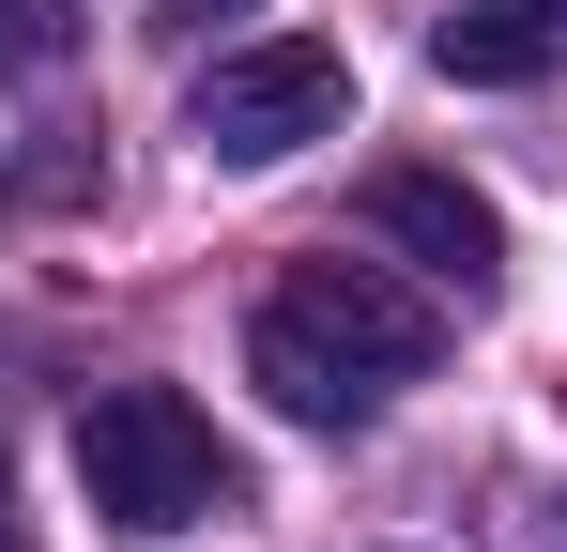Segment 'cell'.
Here are the masks:
<instances>
[{
	"instance_id": "2",
	"label": "cell",
	"mask_w": 567,
	"mask_h": 552,
	"mask_svg": "<svg viewBox=\"0 0 567 552\" xmlns=\"http://www.w3.org/2000/svg\"><path fill=\"white\" fill-rule=\"evenodd\" d=\"M338 123H353V62H338V47H307V31L199 62V92H185V139L215 154V170H291V154H307V139H338Z\"/></svg>"
},
{
	"instance_id": "3",
	"label": "cell",
	"mask_w": 567,
	"mask_h": 552,
	"mask_svg": "<svg viewBox=\"0 0 567 552\" xmlns=\"http://www.w3.org/2000/svg\"><path fill=\"white\" fill-rule=\"evenodd\" d=\"M277 307H291V323H307V338H322L338 368H369L383 399L445 368V307H430V292H399L383 262H307V276L277 292Z\"/></svg>"
},
{
	"instance_id": "9",
	"label": "cell",
	"mask_w": 567,
	"mask_h": 552,
	"mask_svg": "<svg viewBox=\"0 0 567 552\" xmlns=\"http://www.w3.org/2000/svg\"><path fill=\"white\" fill-rule=\"evenodd\" d=\"M0 552H31V538H16V476H0Z\"/></svg>"
},
{
	"instance_id": "4",
	"label": "cell",
	"mask_w": 567,
	"mask_h": 552,
	"mask_svg": "<svg viewBox=\"0 0 567 552\" xmlns=\"http://www.w3.org/2000/svg\"><path fill=\"white\" fill-rule=\"evenodd\" d=\"M369 231L414 246L430 276H461V292H491V262H506V215H491L461 170H383V184H369Z\"/></svg>"
},
{
	"instance_id": "8",
	"label": "cell",
	"mask_w": 567,
	"mask_h": 552,
	"mask_svg": "<svg viewBox=\"0 0 567 552\" xmlns=\"http://www.w3.org/2000/svg\"><path fill=\"white\" fill-rule=\"evenodd\" d=\"M154 16H169V31H199V16H246V0H154Z\"/></svg>"
},
{
	"instance_id": "6",
	"label": "cell",
	"mask_w": 567,
	"mask_h": 552,
	"mask_svg": "<svg viewBox=\"0 0 567 552\" xmlns=\"http://www.w3.org/2000/svg\"><path fill=\"white\" fill-rule=\"evenodd\" d=\"M430 62L475 92H522V78H553L567 62V0H461L445 31H430Z\"/></svg>"
},
{
	"instance_id": "5",
	"label": "cell",
	"mask_w": 567,
	"mask_h": 552,
	"mask_svg": "<svg viewBox=\"0 0 567 552\" xmlns=\"http://www.w3.org/2000/svg\"><path fill=\"white\" fill-rule=\"evenodd\" d=\"M246 368H261V399H277L291 430H369V415H383V384H369V368H338L291 307H261V323H246Z\"/></svg>"
},
{
	"instance_id": "1",
	"label": "cell",
	"mask_w": 567,
	"mask_h": 552,
	"mask_svg": "<svg viewBox=\"0 0 567 552\" xmlns=\"http://www.w3.org/2000/svg\"><path fill=\"white\" fill-rule=\"evenodd\" d=\"M78 476H93V507L123 538H169V522L246 507V460L215 446V415H199L185 384H107L93 415H78Z\"/></svg>"
},
{
	"instance_id": "7",
	"label": "cell",
	"mask_w": 567,
	"mask_h": 552,
	"mask_svg": "<svg viewBox=\"0 0 567 552\" xmlns=\"http://www.w3.org/2000/svg\"><path fill=\"white\" fill-rule=\"evenodd\" d=\"M78 62V0H0V78H62Z\"/></svg>"
}]
</instances>
